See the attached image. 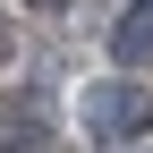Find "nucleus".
Listing matches in <instances>:
<instances>
[{
	"label": "nucleus",
	"mask_w": 153,
	"mask_h": 153,
	"mask_svg": "<svg viewBox=\"0 0 153 153\" xmlns=\"http://www.w3.org/2000/svg\"><path fill=\"white\" fill-rule=\"evenodd\" d=\"M76 119H85L94 145H128V136H145V128H153V94H145V85H94Z\"/></svg>",
	"instance_id": "1"
},
{
	"label": "nucleus",
	"mask_w": 153,
	"mask_h": 153,
	"mask_svg": "<svg viewBox=\"0 0 153 153\" xmlns=\"http://www.w3.org/2000/svg\"><path fill=\"white\" fill-rule=\"evenodd\" d=\"M0 153H60V128H51V102L43 94L0 102Z\"/></svg>",
	"instance_id": "2"
},
{
	"label": "nucleus",
	"mask_w": 153,
	"mask_h": 153,
	"mask_svg": "<svg viewBox=\"0 0 153 153\" xmlns=\"http://www.w3.org/2000/svg\"><path fill=\"white\" fill-rule=\"evenodd\" d=\"M111 51H119V60H153V9H128L119 26H111Z\"/></svg>",
	"instance_id": "3"
},
{
	"label": "nucleus",
	"mask_w": 153,
	"mask_h": 153,
	"mask_svg": "<svg viewBox=\"0 0 153 153\" xmlns=\"http://www.w3.org/2000/svg\"><path fill=\"white\" fill-rule=\"evenodd\" d=\"M34 9H68V0H34Z\"/></svg>",
	"instance_id": "4"
},
{
	"label": "nucleus",
	"mask_w": 153,
	"mask_h": 153,
	"mask_svg": "<svg viewBox=\"0 0 153 153\" xmlns=\"http://www.w3.org/2000/svg\"><path fill=\"white\" fill-rule=\"evenodd\" d=\"M0 60H9V34H0Z\"/></svg>",
	"instance_id": "5"
}]
</instances>
